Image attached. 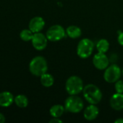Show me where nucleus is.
<instances>
[{"instance_id": "nucleus-1", "label": "nucleus", "mask_w": 123, "mask_h": 123, "mask_svg": "<svg viewBox=\"0 0 123 123\" xmlns=\"http://www.w3.org/2000/svg\"><path fill=\"white\" fill-rule=\"evenodd\" d=\"M83 95L84 99L91 105H98L103 97L102 92L99 87L93 84L84 86Z\"/></svg>"}, {"instance_id": "nucleus-2", "label": "nucleus", "mask_w": 123, "mask_h": 123, "mask_svg": "<svg viewBox=\"0 0 123 123\" xmlns=\"http://www.w3.org/2000/svg\"><path fill=\"white\" fill-rule=\"evenodd\" d=\"M29 71L35 76L40 77L48 71V63L43 56L34 57L29 63Z\"/></svg>"}, {"instance_id": "nucleus-3", "label": "nucleus", "mask_w": 123, "mask_h": 123, "mask_svg": "<svg viewBox=\"0 0 123 123\" xmlns=\"http://www.w3.org/2000/svg\"><path fill=\"white\" fill-rule=\"evenodd\" d=\"M65 88L69 95H78L83 92L84 88L83 81L78 76H71L67 79Z\"/></svg>"}, {"instance_id": "nucleus-4", "label": "nucleus", "mask_w": 123, "mask_h": 123, "mask_svg": "<svg viewBox=\"0 0 123 123\" xmlns=\"http://www.w3.org/2000/svg\"><path fill=\"white\" fill-rule=\"evenodd\" d=\"M94 48L95 45L91 39L83 38L78 43L76 48L77 55L82 59L88 58L92 55Z\"/></svg>"}, {"instance_id": "nucleus-5", "label": "nucleus", "mask_w": 123, "mask_h": 123, "mask_svg": "<svg viewBox=\"0 0 123 123\" xmlns=\"http://www.w3.org/2000/svg\"><path fill=\"white\" fill-rule=\"evenodd\" d=\"M64 106L66 112L78 114L83 110L84 103L82 99L78 95H70L65 101Z\"/></svg>"}, {"instance_id": "nucleus-6", "label": "nucleus", "mask_w": 123, "mask_h": 123, "mask_svg": "<svg viewBox=\"0 0 123 123\" xmlns=\"http://www.w3.org/2000/svg\"><path fill=\"white\" fill-rule=\"evenodd\" d=\"M122 75L123 71L121 68L117 64H111L104 70V79L106 82L112 84L118 81Z\"/></svg>"}, {"instance_id": "nucleus-7", "label": "nucleus", "mask_w": 123, "mask_h": 123, "mask_svg": "<svg viewBox=\"0 0 123 123\" xmlns=\"http://www.w3.org/2000/svg\"><path fill=\"white\" fill-rule=\"evenodd\" d=\"M46 35L49 41L57 42L67 36L66 30L60 25H54L47 30Z\"/></svg>"}, {"instance_id": "nucleus-8", "label": "nucleus", "mask_w": 123, "mask_h": 123, "mask_svg": "<svg viewBox=\"0 0 123 123\" xmlns=\"http://www.w3.org/2000/svg\"><path fill=\"white\" fill-rule=\"evenodd\" d=\"M48 38L46 35L41 33V32L33 34V38L31 40L32 45L36 50H44L48 45Z\"/></svg>"}, {"instance_id": "nucleus-9", "label": "nucleus", "mask_w": 123, "mask_h": 123, "mask_svg": "<svg viewBox=\"0 0 123 123\" xmlns=\"http://www.w3.org/2000/svg\"><path fill=\"white\" fill-rule=\"evenodd\" d=\"M93 64L96 68L98 70H105L109 66V59L106 55V53H97L94 55L93 58Z\"/></svg>"}, {"instance_id": "nucleus-10", "label": "nucleus", "mask_w": 123, "mask_h": 123, "mask_svg": "<svg viewBox=\"0 0 123 123\" xmlns=\"http://www.w3.org/2000/svg\"><path fill=\"white\" fill-rule=\"evenodd\" d=\"M44 26H45V21L43 17H39V16L33 17L30 20L29 25H28L29 29L33 33L41 32L44 28Z\"/></svg>"}, {"instance_id": "nucleus-11", "label": "nucleus", "mask_w": 123, "mask_h": 123, "mask_svg": "<svg viewBox=\"0 0 123 123\" xmlns=\"http://www.w3.org/2000/svg\"><path fill=\"white\" fill-rule=\"evenodd\" d=\"M99 114V109L96 105L90 104L83 111V117L88 121H93L97 118Z\"/></svg>"}, {"instance_id": "nucleus-12", "label": "nucleus", "mask_w": 123, "mask_h": 123, "mask_svg": "<svg viewBox=\"0 0 123 123\" xmlns=\"http://www.w3.org/2000/svg\"><path fill=\"white\" fill-rule=\"evenodd\" d=\"M110 107L115 111H121L123 110V94L115 93L109 99Z\"/></svg>"}, {"instance_id": "nucleus-13", "label": "nucleus", "mask_w": 123, "mask_h": 123, "mask_svg": "<svg viewBox=\"0 0 123 123\" xmlns=\"http://www.w3.org/2000/svg\"><path fill=\"white\" fill-rule=\"evenodd\" d=\"M14 101V97L9 92H2L0 93V107H8L12 105Z\"/></svg>"}, {"instance_id": "nucleus-14", "label": "nucleus", "mask_w": 123, "mask_h": 123, "mask_svg": "<svg viewBox=\"0 0 123 123\" xmlns=\"http://www.w3.org/2000/svg\"><path fill=\"white\" fill-rule=\"evenodd\" d=\"M66 35L70 38L77 39L82 35V30L76 25H70L66 28Z\"/></svg>"}, {"instance_id": "nucleus-15", "label": "nucleus", "mask_w": 123, "mask_h": 123, "mask_svg": "<svg viewBox=\"0 0 123 123\" xmlns=\"http://www.w3.org/2000/svg\"><path fill=\"white\" fill-rule=\"evenodd\" d=\"M65 106L62 105H54L51 107L49 110V114L51 117H59L60 118L65 112Z\"/></svg>"}, {"instance_id": "nucleus-16", "label": "nucleus", "mask_w": 123, "mask_h": 123, "mask_svg": "<svg viewBox=\"0 0 123 123\" xmlns=\"http://www.w3.org/2000/svg\"><path fill=\"white\" fill-rule=\"evenodd\" d=\"M40 81L43 86L48 88L53 86L54 83V79L51 74L46 72L40 76Z\"/></svg>"}, {"instance_id": "nucleus-17", "label": "nucleus", "mask_w": 123, "mask_h": 123, "mask_svg": "<svg viewBox=\"0 0 123 123\" xmlns=\"http://www.w3.org/2000/svg\"><path fill=\"white\" fill-rule=\"evenodd\" d=\"M110 45L109 41L107 39H101L99 40L96 45V48L99 53H106L109 49Z\"/></svg>"}, {"instance_id": "nucleus-18", "label": "nucleus", "mask_w": 123, "mask_h": 123, "mask_svg": "<svg viewBox=\"0 0 123 123\" xmlns=\"http://www.w3.org/2000/svg\"><path fill=\"white\" fill-rule=\"evenodd\" d=\"M14 102L20 108H25L28 105V99L24 94H18L14 97Z\"/></svg>"}, {"instance_id": "nucleus-19", "label": "nucleus", "mask_w": 123, "mask_h": 123, "mask_svg": "<svg viewBox=\"0 0 123 123\" xmlns=\"http://www.w3.org/2000/svg\"><path fill=\"white\" fill-rule=\"evenodd\" d=\"M33 32L28 28V29H24L22 30L20 33V37L22 40L25 42H28L31 41L33 36Z\"/></svg>"}, {"instance_id": "nucleus-20", "label": "nucleus", "mask_w": 123, "mask_h": 123, "mask_svg": "<svg viewBox=\"0 0 123 123\" xmlns=\"http://www.w3.org/2000/svg\"><path fill=\"white\" fill-rule=\"evenodd\" d=\"M115 89L117 93L123 94V81L118 80L115 83Z\"/></svg>"}, {"instance_id": "nucleus-21", "label": "nucleus", "mask_w": 123, "mask_h": 123, "mask_svg": "<svg viewBox=\"0 0 123 123\" xmlns=\"http://www.w3.org/2000/svg\"><path fill=\"white\" fill-rule=\"evenodd\" d=\"M117 42L118 43L123 46V32H120L117 36Z\"/></svg>"}, {"instance_id": "nucleus-22", "label": "nucleus", "mask_w": 123, "mask_h": 123, "mask_svg": "<svg viewBox=\"0 0 123 123\" xmlns=\"http://www.w3.org/2000/svg\"><path fill=\"white\" fill-rule=\"evenodd\" d=\"M63 122L59 117H52L51 120H49V123H62Z\"/></svg>"}, {"instance_id": "nucleus-23", "label": "nucleus", "mask_w": 123, "mask_h": 123, "mask_svg": "<svg viewBox=\"0 0 123 123\" xmlns=\"http://www.w3.org/2000/svg\"><path fill=\"white\" fill-rule=\"evenodd\" d=\"M5 122V117L4 115L0 112V123H4Z\"/></svg>"}, {"instance_id": "nucleus-24", "label": "nucleus", "mask_w": 123, "mask_h": 123, "mask_svg": "<svg viewBox=\"0 0 123 123\" xmlns=\"http://www.w3.org/2000/svg\"><path fill=\"white\" fill-rule=\"evenodd\" d=\"M115 123H123V118H121V117H120V118H117V120H115Z\"/></svg>"}, {"instance_id": "nucleus-25", "label": "nucleus", "mask_w": 123, "mask_h": 123, "mask_svg": "<svg viewBox=\"0 0 123 123\" xmlns=\"http://www.w3.org/2000/svg\"><path fill=\"white\" fill-rule=\"evenodd\" d=\"M122 71H123V70H122Z\"/></svg>"}]
</instances>
